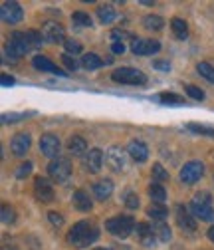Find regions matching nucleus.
<instances>
[{"instance_id": "f257e3e1", "label": "nucleus", "mask_w": 214, "mask_h": 250, "mask_svg": "<svg viewBox=\"0 0 214 250\" xmlns=\"http://www.w3.org/2000/svg\"><path fill=\"white\" fill-rule=\"evenodd\" d=\"M97 238H99V229L94 223H89V221L76 223L68 232L70 244H74L78 248H87L89 244H94Z\"/></svg>"}, {"instance_id": "f03ea898", "label": "nucleus", "mask_w": 214, "mask_h": 250, "mask_svg": "<svg viewBox=\"0 0 214 250\" xmlns=\"http://www.w3.org/2000/svg\"><path fill=\"white\" fill-rule=\"evenodd\" d=\"M135 221L131 216H127V214H121V216H113V218H109V221L105 223V229L113 234V236H117V238H127L133 230H135Z\"/></svg>"}, {"instance_id": "7ed1b4c3", "label": "nucleus", "mask_w": 214, "mask_h": 250, "mask_svg": "<svg viewBox=\"0 0 214 250\" xmlns=\"http://www.w3.org/2000/svg\"><path fill=\"white\" fill-rule=\"evenodd\" d=\"M111 80L117 83H129V85H143L147 83V76L137 68H119L111 74Z\"/></svg>"}, {"instance_id": "20e7f679", "label": "nucleus", "mask_w": 214, "mask_h": 250, "mask_svg": "<svg viewBox=\"0 0 214 250\" xmlns=\"http://www.w3.org/2000/svg\"><path fill=\"white\" fill-rule=\"evenodd\" d=\"M48 175H50V179H52L54 183H66V181L70 179V175H72V165H70V161L64 159V157L54 159V161L48 165Z\"/></svg>"}, {"instance_id": "39448f33", "label": "nucleus", "mask_w": 214, "mask_h": 250, "mask_svg": "<svg viewBox=\"0 0 214 250\" xmlns=\"http://www.w3.org/2000/svg\"><path fill=\"white\" fill-rule=\"evenodd\" d=\"M202 175H204V165L200 161H189V163H185V167L180 169L178 179L185 185H195L196 181H200Z\"/></svg>"}, {"instance_id": "423d86ee", "label": "nucleus", "mask_w": 214, "mask_h": 250, "mask_svg": "<svg viewBox=\"0 0 214 250\" xmlns=\"http://www.w3.org/2000/svg\"><path fill=\"white\" fill-rule=\"evenodd\" d=\"M125 153H127V151H123L119 145H111V147L107 149V153H105V163L109 165L111 171L119 173V171L125 169Z\"/></svg>"}, {"instance_id": "0eeeda50", "label": "nucleus", "mask_w": 214, "mask_h": 250, "mask_svg": "<svg viewBox=\"0 0 214 250\" xmlns=\"http://www.w3.org/2000/svg\"><path fill=\"white\" fill-rule=\"evenodd\" d=\"M42 34H44V38H46L48 42H54V44H58V42H66V30H64V26L59 24V22H54V20L44 22V26H42Z\"/></svg>"}, {"instance_id": "6e6552de", "label": "nucleus", "mask_w": 214, "mask_h": 250, "mask_svg": "<svg viewBox=\"0 0 214 250\" xmlns=\"http://www.w3.org/2000/svg\"><path fill=\"white\" fill-rule=\"evenodd\" d=\"M161 50V44L157 40H145V38H133L131 40V52L135 56H151Z\"/></svg>"}, {"instance_id": "1a4fd4ad", "label": "nucleus", "mask_w": 214, "mask_h": 250, "mask_svg": "<svg viewBox=\"0 0 214 250\" xmlns=\"http://www.w3.org/2000/svg\"><path fill=\"white\" fill-rule=\"evenodd\" d=\"M0 18L6 24H18L24 18V10L18 2H2V6H0Z\"/></svg>"}, {"instance_id": "9d476101", "label": "nucleus", "mask_w": 214, "mask_h": 250, "mask_svg": "<svg viewBox=\"0 0 214 250\" xmlns=\"http://www.w3.org/2000/svg\"><path fill=\"white\" fill-rule=\"evenodd\" d=\"M34 195L40 203H52L54 201V189H52L48 179H44V177L34 179Z\"/></svg>"}, {"instance_id": "9b49d317", "label": "nucleus", "mask_w": 214, "mask_h": 250, "mask_svg": "<svg viewBox=\"0 0 214 250\" xmlns=\"http://www.w3.org/2000/svg\"><path fill=\"white\" fill-rule=\"evenodd\" d=\"M40 151L50 159H58V153H59V139L54 133H46L40 137Z\"/></svg>"}, {"instance_id": "f8f14e48", "label": "nucleus", "mask_w": 214, "mask_h": 250, "mask_svg": "<svg viewBox=\"0 0 214 250\" xmlns=\"http://www.w3.org/2000/svg\"><path fill=\"white\" fill-rule=\"evenodd\" d=\"M176 223H178V227L185 230V232H195V230H196V221H195V216L189 212L187 207H182V205L176 207Z\"/></svg>"}, {"instance_id": "ddd939ff", "label": "nucleus", "mask_w": 214, "mask_h": 250, "mask_svg": "<svg viewBox=\"0 0 214 250\" xmlns=\"http://www.w3.org/2000/svg\"><path fill=\"white\" fill-rule=\"evenodd\" d=\"M8 44L16 50V54H18V56H24V54H28L30 50L34 48L26 32H12V36H10V42H8Z\"/></svg>"}, {"instance_id": "4468645a", "label": "nucleus", "mask_w": 214, "mask_h": 250, "mask_svg": "<svg viewBox=\"0 0 214 250\" xmlns=\"http://www.w3.org/2000/svg\"><path fill=\"white\" fill-rule=\"evenodd\" d=\"M135 232H137V236H139V242H141L145 248H153V246H155L157 236H155V230H153L151 225L139 223V225L135 227Z\"/></svg>"}, {"instance_id": "2eb2a0df", "label": "nucleus", "mask_w": 214, "mask_h": 250, "mask_svg": "<svg viewBox=\"0 0 214 250\" xmlns=\"http://www.w3.org/2000/svg\"><path fill=\"white\" fill-rule=\"evenodd\" d=\"M32 64H34V68L36 70H40V72H48V74H54V76H68L64 70H59L54 62L50 60V58H46V56H34V60H32Z\"/></svg>"}, {"instance_id": "dca6fc26", "label": "nucleus", "mask_w": 214, "mask_h": 250, "mask_svg": "<svg viewBox=\"0 0 214 250\" xmlns=\"http://www.w3.org/2000/svg\"><path fill=\"white\" fill-rule=\"evenodd\" d=\"M101 163H103V151L101 149H89V153H85L83 165L89 173H97L101 169Z\"/></svg>"}, {"instance_id": "f3484780", "label": "nucleus", "mask_w": 214, "mask_h": 250, "mask_svg": "<svg viewBox=\"0 0 214 250\" xmlns=\"http://www.w3.org/2000/svg\"><path fill=\"white\" fill-rule=\"evenodd\" d=\"M127 153H129V157L137 163H145L149 159V147L143 141H131L127 145Z\"/></svg>"}, {"instance_id": "a211bd4d", "label": "nucleus", "mask_w": 214, "mask_h": 250, "mask_svg": "<svg viewBox=\"0 0 214 250\" xmlns=\"http://www.w3.org/2000/svg\"><path fill=\"white\" fill-rule=\"evenodd\" d=\"M191 212H193V216L200 218V221H214V208H212V205H204V203H198V201L193 199Z\"/></svg>"}, {"instance_id": "6ab92c4d", "label": "nucleus", "mask_w": 214, "mask_h": 250, "mask_svg": "<svg viewBox=\"0 0 214 250\" xmlns=\"http://www.w3.org/2000/svg\"><path fill=\"white\" fill-rule=\"evenodd\" d=\"M30 143H32V139H30L28 133H18L12 137V143H10V149L14 155H18V157H22V155H26V151L30 149Z\"/></svg>"}, {"instance_id": "aec40b11", "label": "nucleus", "mask_w": 214, "mask_h": 250, "mask_svg": "<svg viewBox=\"0 0 214 250\" xmlns=\"http://www.w3.org/2000/svg\"><path fill=\"white\" fill-rule=\"evenodd\" d=\"M94 195H96V199H99V201L109 199V197L113 195V183H111L109 179L97 181V183L94 185Z\"/></svg>"}, {"instance_id": "412c9836", "label": "nucleus", "mask_w": 214, "mask_h": 250, "mask_svg": "<svg viewBox=\"0 0 214 250\" xmlns=\"http://www.w3.org/2000/svg\"><path fill=\"white\" fill-rule=\"evenodd\" d=\"M72 201H74V207H76L78 210H81V212H87V210H91V207H94V203H91L89 195H87L85 191H81V189L74 193Z\"/></svg>"}, {"instance_id": "4be33fe9", "label": "nucleus", "mask_w": 214, "mask_h": 250, "mask_svg": "<svg viewBox=\"0 0 214 250\" xmlns=\"http://www.w3.org/2000/svg\"><path fill=\"white\" fill-rule=\"evenodd\" d=\"M68 149L72 155H76V157H79V155L87 153V141L79 135H72L70 141H68Z\"/></svg>"}, {"instance_id": "5701e85b", "label": "nucleus", "mask_w": 214, "mask_h": 250, "mask_svg": "<svg viewBox=\"0 0 214 250\" xmlns=\"http://www.w3.org/2000/svg\"><path fill=\"white\" fill-rule=\"evenodd\" d=\"M171 30L178 40H187L189 38V26L182 18H173L171 20Z\"/></svg>"}, {"instance_id": "b1692460", "label": "nucleus", "mask_w": 214, "mask_h": 250, "mask_svg": "<svg viewBox=\"0 0 214 250\" xmlns=\"http://www.w3.org/2000/svg\"><path fill=\"white\" fill-rule=\"evenodd\" d=\"M149 197L153 203H159V205H165V199H167V191L161 183H151L149 185Z\"/></svg>"}, {"instance_id": "393cba45", "label": "nucleus", "mask_w": 214, "mask_h": 250, "mask_svg": "<svg viewBox=\"0 0 214 250\" xmlns=\"http://www.w3.org/2000/svg\"><path fill=\"white\" fill-rule=\"evenodd\" d=\"M147 216H151L153 221H165L169 216V208L165 205H159V203H151V207L147 208Z\"/></svg>"}, {"instance_id": "a878e982", "label": "nucleus", "mask_w": 214, "mask_h": 250, "mask_svg": "<svg viewBox=\"0 0 214 250\" xmlns=\"http://www.w3.org/2000/svg\"><path fill=\"white\" fill-rule=\"evenodd\" d=\"M81 66L85 70H99L103 66V60L97 54H83L81 58Z\"/></svg>"}, {"instance_id": "bb28decb", "label": "nucleus", "mask_w": 214, "mask_h": 250, "mask_svg": "<svg viewBox=\"0 0 214 250\" xmlns=\"http://www.w3.org/2000/svg\"><path fill=\"white\" fill-rule=\"evenodd\" d=\"M97 18H99V22L101 24H111L115 18H117V10L113 8V6H99L97 8Z\"/></svg>"}, {"instance_id": "cd10ccee", "label": "nucleus", "mask_w": 214, "mask_h": 250, "mask_svg": "<svg viewBox=\"0 0 214 250\" xmlns=\"http://www.w3.org/2000/svg\"><path fill=\"white\" fill-rule=\"evenodd\" d=\"M72 22L76 26H79V28H91V26H94V20H91V16L87 12H83V10L74 12L72 14Z\"/></svg>"}, {"instance_id": "c85d7f7f", "label": "nucleus", "mask_w": 214, "mask_h": 250, "mask_svg": "<svg viewBox=\"0 0 214 250\" xmlns=\"http://www.w3.org/2000/svg\"><path fill=\"white\" fill-rule=\"evenodd\" d=\"M143 26H145L147 30H161V28L165 26V20H163L161 16H157V14H147V16L143 18Z\"/></svg>"}, {"instance_id": "c756f323", "label": "nucleus", "mask_w": 214, "mask_h": 250, "mask_svg": "<svg viewBox=\"0 0 214 250\" xmlns=\"http://www.w3.org/2000/svg\"><path fill=\"white\" fill-rule=\"evenodd\" d=\"M153 230H155V236H157L159 240H163V242H169V240H171V236H173L171 227H169L167 223H163V221L153 227Z\"/></svg>"}, {"instance_id": "7c9ffc66", "label": "nucleus", "mask_w": 214, "mask_h": 250, "mask_svg": "<svg viewBox=\"0 0 214 250\" xmlns=\"http://www.w3.org/2000/svg\"><path fill=\"white\" fill-rule=\"evenodd\" d=\"M157 100L161 104H165V105H185V98L176 96V93H161Z\"/></svg>"}, {"instance_id": "2f4dec72", "label": "nucleus", "mask_w": 214, "mask_h": 250, "mask_svg": "<svg viewBox=\"0 0 214 250\" xmlns=\"http://www.w3.org/2000/svg\"><path fill=\"white\" fill-rule=\"evenodd\" d=\"M187 129L193 131V133H198V135H206V137H214V127L210 125H200V123H189Z\"/></svg>"}, {"instance_id": "473e14b6", "label": "nucleus", "mask_w": 214, "mask_h": 250, "mask_svg": "<svg viewBox=\"0 0 214 250\" xmlns=\"http://www.w3.org/2000/svg\"><path fill=\"white\" fill-rule=\"evenodd\" d=\"M196 70H198V74H200L206 82L214 83V68H212L210 64H206V62H200V64L196 66Z\"/></svg>"}, {"instance_id": "72a5a7b5", "label": "nucleus", "mask_w": 214, "mask_h": 250, "mask_svg": "<svg viewBox=\"0 0 214 250\" xmlns=\"http://www.w3.org/2000/svg\"><path fill=\"white\" fill-rule=\"evenodd\" d=\"M151 173H153V179H157V181H169V171H167L161 163H155V165H153Z\"/></svg>"}, {"instance_id": "f704fd0d", "label": "nucleus", "mask_w": 214, "mask_h": 250, "mask_svg": "<svg viewBox=\"0 0 214 250\" xmlns=\"http://www.w3.org/2000/svg\"><path fill=\"white\" fill-rule=\"evenodd\" d=\"M2 223L4 225H12L16 223V210L8 205H2Z\"/></svg>"}, {"instance_id": "c9c22d12", "label": "nucleus", "mask_w": 214, "mask_h": 250, "mask_svg": "<svg viewBox=\"0 0 214 250\" xmlns=\"http://www.w3.org/2000/svg\"><path fill=\"white\" fill-rule=\"evenodd\" d=\"M185 91L189 93V96H191L193 100H196V102H202V100H204V91H202L198 85L189 83V85H185Z\"/></svg>"}, {"instance_id": "e433bc0d", "label": "nucleus", "mask_w": 214, "mask_h": 250, "mask_svg": "<svg viewBox=\"0 0 214 250\" xmlns=\"http://www.w3.org/2000/svg\"><path fill=\"white\" fill-rule=\"evenodd\" d=\"M28 38H30V42H32V46L34 48H40L44 42H46V38H44V34L42 32H36V30H28Z\"/></svg>"}, {"instance_id": "4c0bfd02", "label": "nucleus", "mask_w": 214, "mask_h": 250, "mask_svg": "<svg viewBox=\"0 0 214 250\" xmlns=\"http://www.w3.org/2000/svg\"><path fill=\"white\" fill-rule=\"evenodd\" d=\"M62 62L66 64V68H68L70 72H76V70L79 68V62H78L76 58H72L70 54H62Z\"/></svg>"}, {"instance_id": "58836bf2", "label": "nucleus", "mask_w": 214, "mask_h": 250, "mask_svg": "<svg viewBox=\"0 0 214 250\" xmlns=\"http://www.w3.org/2000/svg\"><path fill=\"white\" fill-rule=\"evenodd\" d=\"M32 115V113H4L2 115V123H18L20 119Z\"/></svg>"}, {"instance_id": "ea45409f", "label": "nucleus", "mask_w": 214, "mask_h": 250, "mask_svg": "<svg viewBox=\"0 0 214 250\" xmlns=\"http://www.w3.org/2000/svg\"><path fill=\"white\" fill-rule=\"evenodd\" d=\"M30 173H32V163H30V161L22 163V165L16 169V177H18V179H26Z\"/></svg>"}, {"instance_id": "a19ab883", "label": "nucleus", "mask_w": 214, "mask_h": 250, "mask_svg": "<svg viewBox=\"0 0 214 250\" xmlns=\"http://www.w3.org/2000/svg\"><path fill=\"white\" fill-rule=\"evenodd\" d=\"M64 46H66V54H79L81 52V44L79 42H76V40H66L64 42Z\"/></svg>"}, {"instance_id": "79ce46f5", "label": "nucleus", "mask_w": 214, "mask_h": 250, "mask_svg": "<svg viewBox=\"0 0 214 250\" xmlns=\"http://www.w3.org/2000/svg\"><path fill=\"white\" fill-rule=\"evenodd\" d=\"M111 38H113V42H117V44H123V40L125 38H131V34L129 32H125V30H113L111 32Z\"/></svg>"}, {"instance_id": "37998d69", "label": "nucleus", "mask_w": 214, "mask_h": 250, "mask_svg": "<svg viewBox=\"0 0 214 250\" xmlns=\"http://www.w3.org/2000/svg\"><path fill=\"white\" fill-rule=\"evenodd\" d=\"M48 221L54 225V227H62L64 225V216L62 214H59V212H56V210H52V212H48Z\"/></svg>"}, {"instance_id": "c03bdc74", "label": "nucleus", "mask_w": 214, "mask_h": 250, "mask_svg": "<svg viewBox=\"0 0 214 250\" xmlns=\"http://www.w3.org/2000/svg\"><path fill=\"white\" fill-rule=\"evenodd\" d=\"M4 56H6V62H12V64H14V62H18V58H20L10 44H6V48H4Z\"/></svg>"}, {"instance_id": "a18cd8bd", "label": "nucleus", "mask_w": 214, "mask_h": 250, "mask_svg": "<svg viewBox=\"0 0 214 250\" xmlns=\"http://www.w3.org/2000/svg\"><path fill=\"white\" fill-rule=\"evenodd\" d=\"M125 205H127L129 208H137V207H139V197H137L135 193H129V195L125 197Z\"/></svg>"}, {"instance_id": "49530a36", "label": "nucleus", "mask_w": 214, "mask_h": 250, "mask_svg": "<svg viewBox=\"0 0 214 250\" xmlns=\"http://www.w3.org/2000/svg\"><path fill=\"white\" fill-rule=\"evenodd\" d=\"M153 68L163 70V72H169V70H171V64H169V62H163V60H157L155 64H153Z\"/></svg>"}, {"instance_id": "de8ad7c7", "label": "nucleus", "mask_w": 214, "mask_h": 250, "mask_svg": "<svg viewBox=\"0 0 214 250\" xmlns=\"http://www.w3.org/2000/svg\"><path fill=\"white\" fill-rule=\"evenodd\" d=\"M0 83H2L4 87H10V85H14V78L8 76V74H2L0 76Z\"/></svg>"}, {"instance_id": "09e8293b", "label": "nucleus", "mask_w": 214, "mask_h": 250, "mask_svg": "<svg viewBox=\"0 0 214 250\" xmlns=\"http://www.w3.org/2000/svg\"><path fill=\"white\" fill-rule=\"evenodd\" d=\"M111 50H113V54H123V52H125V46L113 42V44H111Z\"/></svg>"}, {"instance_id": "8fccbe9b", "label": "nucleus", "mask_w": 214, "mask_h": 250, "mask_svg": "<svg viewBox=\"0 0 214 250\" xmlns=\"http://www.w3.org/2000/svg\"><path fill=\"white\" fill-rule=\"evenodd\" d=\"M208 238L214 242V227H210V230H208Z\"/></svg>"}, {"instance_id": "3c124183", "label": "nucleus", "mask_w": 214, "mask_h": 250, "mask_svg": "<svg viewBox=\"0 0 214 250\" xmlns=\"http://www.w3.org/2000/svg\"><path fill=\"white\" fill-rule=\"evenodd\" d=\"M96 250H109V248H96Z\"/></svg>"}]
</instances>
